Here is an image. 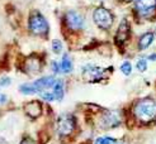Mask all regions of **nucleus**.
I'll return each instance as SVG.
<instances>
[{"label": "nucleus", "mask_w": 156, "mask_h": 144, "mask_svg": "<svg viewBox=\"0 0 156 144\" xmlns=\"http://www.w3.org/2000/svg\"><path fill=\"white\" fill-rule=\"evenodd\" d=\"M132 114L140 123L147 124L156 120V99L146 96L137 100L132 108Z\"/></svg>", "instance_id": "nucleus-1"}, {"label": "nucleus", "mask_w": 156, "mask_h": 144, "mask_svg": "<svg viewBox=\"0 0 156 144\" xmlns=\"http://www.w3.org/2000/svg\"><path fill=\"white\" fill-rule=\"evenodd\" d=\"M28 29L36 37H47L50 32V24L44 15L40 12H32L28 18Z\"/></svg>", "instance_id": "nucleus-2"}, {"label": "nucleus", "mask_w": 156, "mask_h": 144, "mask_svg": "<svg viewBox=\"0 0 156 144\" xmlns=\"http://www.w3.org/2000/svg\"><path fill=\"white\" fill-rule=\"evenodd\" d=\"M93 22L99 29L109 30L114 24V15L105 6H98L93 10Z\"/></svg>", "instance_id": "nucleus-3"}, {"label": "nucleus", "mask_w": 156, "mask_h": 144, "mask_svg": "<svg viewBox=\"0 0 156 144\" xmlns=\"http://www.w3.org/2000/svg\"><path fill=\"white\" fill-rule=\"evenodd\" d=\"M76 129V119L71 114H64L60 115L56 123V130L60 138L70 136Z\"/></svg>", "instance_id": "nucleus-4"}, {"label": "nucleus", "mask_w": 156, "mask_h": 144, "mask_svg": "<svg viewBox=\"0 0 156 144\" xmlns=\"http://www.w3.org/2000/svg\"><path fill=\"white\" fill-rule=\"evenodd\" d=\"M135 12L140 18L152 20L156 17V0H136Z\"/></svg>", "instance_id": "nucleus-5"}, {"label": "nucleus", "mask_w": 156, "mask_h": 144, "mask_svg": "<svg viewBox=\"0 0 156 144\" xmlns=\"http://www.w3.org/2000/svg\"><path fill=\"white\" fill-rule=\"evenodd\" d=\"M64 23L67 29L73 30V32H77L85 28V17L79 13L77 10H67L64 15Z\"/></svg>", "instance_id": "nucleus-6"}, {"label": "nucleus", "mask_w": 156, "mask_h": 144, "mask_svg": "<svg viewBox=\"0 0 156 144\" xmlns=\"http://www.w3.org/2000/svg\"><path fill=\"white\" fill-rule=\"evenodd\" d=\"M131 38V24L129 22L124 18L121 23H119V27L115 32V38H114V42L115 44L121 47V45H124L126 42Z\"/></svg>", "instance_id": "nucleus-7"}, {"label": "nucleus", "mask_w": 156, "mask_h": 144, "mask_svg": "<svg viewBox=\"0 0 156 144\" xmlns=\"http://www.w3.org/2000/svg\"><path fill=\"white\" fill-rule=\"evenodd\" d=\"M121 123H122L121 116L115 111H105V114L100 116L99 125L102 129H113L119 126Z\"/></svg>", "instance_id": "nucleus-8"}, {"label": "nucleus", "mask_w": 156, "mask_h": 144, "mask_svg": "<svg viewBox=\"0 0 156 144\" xmlns=\"http://www.w3.org/2000/svg\"><path fill=\"white\" fill-rule=\"evenodd\" d=\"M104 68L95 66V65H85L81 68V73L85 77H89L91 82H97L99 79L103 77V73H104Z\"/></svg>", "instance_id": "nucleus-9"}, {"label": "nucleus", "mask_w": 156, "mask_h": 144, "mask_svg": "<svg viewBox=\"0 0 156 144\" xmlns=\"http://www.w3.org/2000/svg\"><path fill=\"white\" fill-rule=\"evenodd\" d=\"M56 79L57 77L55 75H50V76H42V77L32 81L34 87H36V90H37V95H38V92H41V91H43V90L52 89V86H53L55 81H56Z\"/></svg>", "instance_id": "nucleus-10"}, {"label": "nucleus", "mask_w": 156, "mask_h": 144, "mask_svg": "<svg viewBox=\"0 0 156 144\" xmlns=\"http://www.w3.org/2000/svg\"><path fill=\"white\" fill-rule=\"evenodd\" d=\"M155 33L154 32H145L142 33L141 35L138 37V41H137V48L138 51H146V49H149L154 41H155Z\"/></svg>", "instance_id": "nucleus-11"}, {"label": "nucleus", "mask_w": 156, "mask_h": 144, "mask_svg": "<svg viewBox=\"0 0 156 144\" xmlns=\"http://www.w3.org/2000/svg\"><path fill=\"white\" fill-rule=\"evenodd\" d=\"M42 70V63L37 57H29L24 63V71L29 75H36Z\"/></svg>", "instance_id": "nucleus-12"}, {"label": "nucleus", "mask_w": 156, "mask_h": 144, "mask_svg": "<svg viewBox=\"0 0 156 144\" xmlns=\"http://www.w3.org/2000/svg\"><path fill=\"white\" fill-rule=\"evenodd\" d=\"M24 112L29 118H38L42 114V105L38 101H30L26 105Z\"/></svg>", "instance_id": "nucleus-13"}, {"label": "nucleus", "mask_w": 156, "mask_h": 144, "mask_svg": "<svg viewBox=\"0 0 156 144\" xmlns=\"http://www.w3.org/2000/svg\"><path fill=\"white\" fill-rule=\"evenodd\" d=\"M51 90H52V92L55 95L56 101H62L64 100V96H65V82H64V80L56 79V81H55Z\"/></svg>", "instance_id": "nucleus-14"}, {"label": "nucleus", "mask_w": 156, "mask_h": 144, "mask_svg": "<svg viewBox=\"0 0 156 144\" xmlns=\"http://www.w3.org/2000/svg\"><path fill=\"white\" fill-rule=\"evenodd\" d=\"M60 72L64 73V75H69L74 71V63H73V59L70 57L67 53H65L64 56L61 57V61H60Z\"/></svg>", "instance_id": "nucleus-15"}, {"label": "nucleus", "mask_w": 156, "mask_h": 144, "mask_svg": "<svg viewBox=\"0 0 156 144\" xmlns=\"http://www.w3.org/2000/svg\"><path fill=\"white\" fill-rule=\"evenodd\" d=\"M19 92L22 95H26V96H29V95H37V90L33 85V82H26V83H22L19 86Z\"/></svg>", "instance_id": "nucleus-16"}, {"label": "nucleus", "mask_w": 156, "mask_h": 144, "mask_svg": "<svg viewBox=\"0 0 156 144\" xmlns=\"http://www.w3.org/2000/svg\"><path fill=\"white\" fill-rule=\"evenodd\" d=\"M119 71L126 76V77H128V76L132 75V71H133V66H132V63L129 62V61H123V62L121 63L119 66Z\"/></svg>", "instance_id": "nucleus-17"}, {"label": "nucleus", "mask_w": 156, "mask_h": 144, "mask_svg": "<svg viewBox=\"0 0 156 144\" xmlns=\"http://www.w3.org/2000/svg\"><path fill=\"white\" fill-rule=\"evenodd\" d=\"M136 68L140 73H144L147 71V68H149V61L146 59V57H140L136 62Z\"/></svg>", "instance_id": "nucleus-18"}, {"label": "nucleus", "mask_w": 156, "mask_h": 144, "mask_svg": "<svg viewBox=\"0 0 156 144\" xmlns=\"http://www.w3.org/2000/svg\"><path fill=\"white\" fill-rule=\"evenodd\" d=\"M38 95H40V97L42 99V100L47 101V102H53L56 101V99H55V95L52 92V90L48 89V90H43L41 91V92H38Z\"/></svg>", "instance_id": "nucleus-19"}, {"label": "nucleus", "mask_w": 156, "mask_h": 144, "mask_svg": "<svg viewBox=\"0 0 156 144\" xmlns=\"http://www.w3.org/2000/svg\"><path fill=\"white\" fill-rule=\"evenodd\" d=\"M51 49L55 55H61V52L64 51V44L60 39H52L51 42Z\"/></svg>", "instance_id": "nucleus-20"}, {"label": "nucleus", "mask_w": 156, "mask_h": 144, "mask_svg": "<svg viewBox=\"0 0 156 144\" xmlns=\"http://www.w3.org/2000/svg\"><path fill=\"white\" fill-rule=\"evenodd\" d=\"M117 139L114 138V136H98V138L94 140V144H113L115 143Z\"/></svg>", "instance_id": "nucleus-21"}, {"label": "nucleus", "mask_w": 156, "mask_h": 144, "mask_svg": "<svg viewBox=\"0 0 156 144\" xmlns=\"http://www.w3.org/2000/svg\"><path fill=\"white\" fill-rule=\"evenodd\" d=\"M12 77L9 76H3L2 79H0V87H9L12 85Z\"/></svg>", "instance_id": "nucleus-22"}, {"label": "nucleus", "mask_w": 156, "mask_h": 144, "mask_svg": "<svg viewBox=\"0 0 156 144\" xmlns=\"http://www.w3.org/2000/svg\"><path fill=\"white\" fill-rule=\"evenodd\" d=\"M51 71L53 75H60V63H58V61H51Z\"/></svg>", "instance_id": "nucleus-23"}, {"label": "nucleus", "mask_w": 156, "mask_h": 144, "mask_svg": "<svg viewBox=\"0 0 156 144\" xmlns=\"http://www.w3.org/2000/svg\"><path fill=\"white\" fill-rule=\"evenodd\" d=\"M19 144H36V142H34V139L30 138V136H26V138H23L20 140Z\"/></svg>", "instance_id": "nucleus-24"}, {"label": "nucleus", "mask_w": 156, "mask_h": 144, "mask_svg": "<svg viewBox=\"0 0 156 144\" xmlns=\"http://www.w3.org/2000/svg\"><path fill=\"white\" fill-rule=\"evenodd\" d=\"M6 102H8V95L0 94V104L4 105V104H6Z\"/></svg>", "instance_id": "nucleus-25"}, {"label": "nucleus", "mask_w": 156, "mask_h": 144, "mask_svg": "<svg viewBox=\"0 0 156 144\" xmlns=\"http://www.w3.org/2000/svg\"><path fill=\"white\" fill-rule=\"evenodd\" d=\"M146 59L151 61V62H156V53H150V55L146 57Z\"/></svg>", "instance_id": "nucleus-26"}, {"label": "nucleus", "mask_w": 156, "mask_h": 144, "mask_svg": "<svg viewBox=\"0 0 156 144\" xmlns=\"http://www.w3.org/2000/svg\"><path fill=\"white\" fill-rule=\"evenodd\" d=\"M113 144H122V143H117V142H115V143H113Z\"/></svg>", "instance_id": "nucleus-27"}, {"label": "nucleus", "mask_w": 156, "mask_h": 144, "mask_svg": "<svg viewBox=\"0 0 156 144\" xmlns=\"http://www.w3.org/2000/svg\"><path fill=\"white\" fill-rule=\"evenodd\" d=\"M154 33H155V37H156V29H155V32H154Z\"/></svg>", "instance_id": "nucleus-28"}, {"label": "nucleus", "mask_w": 156, "mask_h": 144, "mask_svg": "<svg viewBox=\"0 0 156 144\" xmlns=\"http://www.w3.org/2000/svg\"><path fill=\"white\" fill-rule=\"evenodd\" d=\"M135 2H136V0H135Z\"/></svg>", "instance_id": "nucleus-29"}]
</instances>
